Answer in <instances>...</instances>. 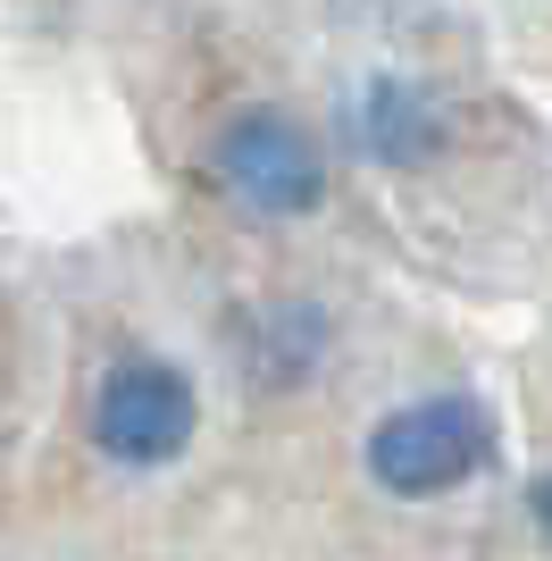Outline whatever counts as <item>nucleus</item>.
<instances>
[{
	"mask_svg": "<svg viewBox=\"0 0 552 561\" xmlns=\"http://www.w3.org/2000/svg\"><path fill=\"white\" fill-rule=\"evenodd\" d=\"M494 461V420H485L469 394H427L402 402L393 420L368 427V478L402 503H427V494L469 486L478 469Z\"/></svg>",
	"mask_w": 552,
	"mask_h": 561,
	"instance_id": "obj_1",
	"label": "nucleus"
},
{
	"mask_svg": "<svg viewBox=\"0 0 552 561\" xmlns=\"http://www.w3.org/2000/svg\"><path fill=\"white\" fill-rule=\"evenodd\" d=\"M209 176H218V193L234 210H252V218H310L326 193L319 142L285 110H234L209 135Z\"/></svg>",
	"mask_w": 552,
	"mask_h": 561,
	"instance_id": "obj_2",
	"label": "nucleus"
},
{
	"mask_svg": "<svg viewBox=\"0 0 552 561\" xmlns=\"http://www.w3.org/2000/svg\"><path fill=\"white\" fill-rule=\"evenodd\" d=\"M528 503H536V528L552 537V478H536V494H528Z\"/></svg>",
	"mask_w": 552,
	"mask_h": 561,
	"instance_id": "obj_5",
	"label": "nucleus"
},
{
	"mask_svg": "<svg viewBox=\"0 0 552 561\" xmlns=\"http://www.w3.org/2000/svg\"><path fill=\"white\" fill-rule=\"evenodd\" d=\"M92 445L126 469H160L193 445V386L168 360H117L92 394Z\"/></svg>",
	"mask_w": 552,
	"mask_h": 561,
	"instance_id": "obj_3",
	"label": "nucleus"
},
{
	"mask_svg": "<svg viewBox=\"0 0 552 561\" xmlns=\"http://www.w3.org/2000/svg\"><path fill=\"white\" fill-rule=\"evenodd\" d=\"M352 142L377 168H427L444 151V110L411 76H368L360 93H352Z\"/></svg>",
	"mask_w": 552,
	"mask_h": 561,
	"instance_id": "obj_4",
	"label": "nucleus"
}]
</instances>
